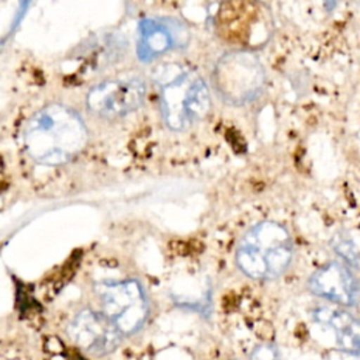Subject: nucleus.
I'll use <instances>...</instances> for the list:
<instances>
[{"mask_svg": "<svg viewBox=\"0 0 360 360\" xmlns=\"http://www.w3.org/2000/svg\"><path fill=\"white\" fill-rule=\"evenodd\" d=\"M87 142L82 117L62 103L37 111L24 128V148L37 163L59 166L72 160Z\"/></svg>", "mask_w": 360, "mask_h": 360, "instance_id": "nucleus-1", "label": "nucleus"}, {"mask_svg": "<svg viewBox=\"0 0 360 360\" xmlns=\"http://www.w3.org/2000/svg\"><path fill=\"white\" fill-rule=\"evenodd\" d=\"M162 115L174 131L190 128L202 120L211 107L205 82L191 69L180 65L162 66L156 75Z\"/></svg>", "mask_w": 360, "mask_h": 360, "instance_id": "nucleus-2", "label": "nucleus"}, {"mask_svg": "<svg viewBox=\"0 0 360 360\" xmlns=\"http://www.w3.org/2000/svg\"><path fill=\"white\" fill-rule=\"evenodd\" d=\"M235 260L243 274L269 281L280 277L292 260V240L278 222L262 221L240 239Z\"/></svg>", "mask_w": 360, "mask_h": 360, "instance_id": "nucleus-3", "label": "nucleus"}, {"mask_svg": "<svg viewBox=\"0 0 360 360\" xmlns=\"http://www.w3.org/2000/svg\"><path fill=\"white\" fill-rule=\"evenodd\" d=\"M212 83L224 101L242 105L262 94L266 84V72L255 53L232 51L217 62Z\"/></svg>", "mask_w": 360, "mask_h": 360, "instance_id": "nucleus-4", "label": "nucleus"}, {"mask_svg": "<svg viewBox=\"0 0 360 360\" xmlns=\"http://www.w3.org/2000/svg\"><path fill=\"white\" fill-rule=\"evenodd\" d=\"M101 312L115 325L121 335L138 332L149 314V304L136 280L103 281L96 285Z\"/></svg>", "mask_w": 360, "mask_h": 360, "instance_id": "nucleus-5", "label": "nucleus"}, {"mask_svg": "<svg viewBox=\"0 0 360 360\" xmlns=\"http://www.w3.org/2000/svg\"><path fill=\"white\" fill-rule=\"evenodd\" d=\"M146 87L139 77L110 79L96 84L87 93V107L105 118H117L135 111L143 103Z\"/></svg>", "mask_w": 360, "mask_h": 360, "instance_id": "nucleus-6", "label": "nucleus"}, {"mask_svg": "<svg viewBox=\"0 0 360 360\" xmlns=\"http://www.w3.org/2000/svg\"><path fill=\"white\" fill-rule=\"evenodd\" d=\"M68 336L82 350L101 356L111 353L121 342V332L103 314L93 309H82L68 325Z\"/></svg>", "mask_w": 360, "mask_h": 360, "instance_id": "nucleus-7", "label": "nucleus"}, {"mask_svg": "<svg viewBox=\"0 0 360 360\" xmlns=\"http://www.w3.org/2000/svg\"><path fill=\"white\" fill-rule=\"evenodd\" d=\"M308 288L312 294L345 307L360 301V281L339 262H330L316 270L308 280Z\"/></svg>", "mask_w": 360, "mask_h": 360, "instance_id": "nucleus-8", "label": "nucleus"}, {"mask_svg": "<svg viewBox=\"0 0 360 360\" xmlns=\"http://www.w3.org/2000/svg\"><path fill=\"white\" fill-rule=\"evenodd\" d=\"M186 44V31L174 21L143 18L138 24L136 53L139 60L149 62L167 51Z\"/></svg>", "mask_w": 360, "mask_h": 360, "instance_id": "nucleus-9", "label": "nucleus"}, {"mask_svg": "<svg viewBox=\"0 0 360 360\" xmlns=\"http://www.w3.org/2000/svg\"><path fill=\"white\" fill-rule=\"evenodd\" d=\"M314 319L335 333L336 342L345 353L360 352V321L352 314L322 307L314 311Z\"/></svg>", "mask_w": 360, "mask_h": 360, "instance_id": "nucleus-10", "label": "nucleus"}, {"mask_svg": "<svg viewBox=\"0 0 360 360\" xmlns=\"http://www.w3.org/2000/svg\"><path fill=\"white\" fill-rule=\"evenodd\" d=\"M333 249L338 255H340L345 260H347L352 266L360 267V250L354 245V242L350 238L336 236Z\"/></svg>", "mask_w": 360, "mask_h": 360, "instance_id": "nucleus-11", "label": "nucleus"}, {"mask_svg": "<svg viewBox=\"0 0 360 360\" xmlns=\"http://www.w3.org/2000/svg\"><path fill=\"white\" fill-rule=\"evenodd\" d=\"M250 360H280L278 349L270 342L260 343L252 350Z\"/></svg>", "mask_w": 360, "mask_h": 360, "instance_id": "nucleus-12", "label": "nucleus"}, {"mask_svg": "<svg viewBox=\"0 0 360 360\" xmlns=\"http://www.w3.org/2000/svg\"><path fill=\"white\" fill-rule=\"evenodd\" d=\"M342 360H360V352L356 353H345V357Z\"/></svg>", "mask_w": 360, "mask_h": 360, "instance_id": "nucleus-13", "label": "nucleus"}]
</instances>
